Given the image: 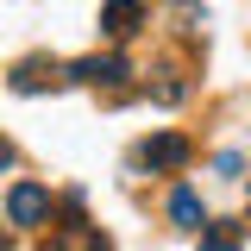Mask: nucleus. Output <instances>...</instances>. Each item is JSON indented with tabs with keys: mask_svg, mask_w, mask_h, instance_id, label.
<instances>
[{
	"mask_svg": "<svg viewBox=\"0 0 251 251\" xmlns=\"http://www.w3.org/2000/svg\"><path fill=\"white\" fill-rule=\"evenodd\" d=\"M6 220H13V226H44V220H50V188L13 182V195H6Z\"/></svg>",
	"mask_w": 251,
	"mask_h": 251,
	"instance_id": "nucleus-1",
	"label": "nucleus"
},
{
	"mask_svg": "<svg viewBox=\"0 0 251 251\" xmlns=\"http://www.w3.org/2000/svg\"><path fill=\"white\" fill-rule=\"evenodd\" d=\"M182 163H188V138L182 132H157L145 145V170H182Z\"/></svg>",
	"mask_w": 251,
	"mask_h": 251,
	"instance_id": "nucleus-2",
	"label": "nucleus"
},
{
	"mask_svg": "<svg viewBox=\"0 0 251 251\" xmlns=\"http://www.w3.org/2000/svg\"><path fill=\"white\" fill-rule=\"evenodd\" d=\"M69 75H75V82H94V88H100V82L113 88V82H126V75H132V63H126V57H82Z\"/></svg>",
	"mask_w": 251,
	"mask_h": 251,
	"instance_id": "nucleus-3",
	"label": "nucleus"
},
{
	"mask_svg": "<svg viewBox=\"0 0 251 251\" xmlns=\"http://www.w3.org/2000/svg\"><path fill=\"white\" fill-rule=\"evenodd\" d=\"M100 25H107V38H132V31L145 25V6H138V0H107Z\"/></svg>",
	"mask_w": 251,
	"mask_h": 251,
	"instance_id": "nucleus-4",
	"label": "nucleus"
},
{
	"mask_svg": "<svg viewBox=\"0 0 251 251\" xmlns=\"http://www.w3.org/2000/svg\"><path fill=\"white\" fill-rule=\"evenodd\" d=\"M44 82H57V63H44V57H31V63H19V75H13V88H19V94H31V88H44Z\"/></svg>",
	"mask_w": 251,
	"mask_h": 251,
	"instance_id": "nucleus-5",
	"label": "nucleus"
},
{
	"mask_svg": "<svg viewBox=\"0 0 251 251\" xmlns=\"http://www.w3.org/2000/svg\"><path fill=\"white\" fill-rule=\"evenodd\" d=\"M170 220H176V226H201V195H195V188H176V195H170Z\"/></svg>",
	"mask_w": 251,
	"mask_h": 251,
	"instance_id": "nucleus-6",
	"label": "nucleus"
},
{
	"mask_svg": "<svg viewBox=\"0 0 251 251\" xmlns=\"http://www.w3.org/2000/svg\"><path fill=\"white\" fill-rule=\"evenodd\" d=\"M232 245H239V232H232V226H214V232L201 239V251H232Z\"/></svg>",
	"mask_w": 251,
	"mask_h": 251,
	"instance_id": "nucleus-7",
	"label": "nucleus"
},
{
	"mask_svg": "<svg viewBox=\"0 0 251 251\" xmlns=\"http://www.w3.org/2000/svg\"><path fill=\"white\" fill-rule=\"evenodd\" d=\"M6 163H13V145H6V138H0V170H6Z\"/></svg>",
	"mask_w": 251,
	"mask_h": 251,
	"instance_id": "nucleus-8",
	"label": "nucleus"
}]
</instances>
